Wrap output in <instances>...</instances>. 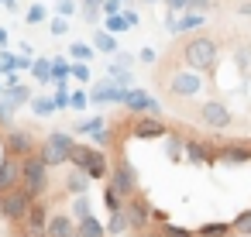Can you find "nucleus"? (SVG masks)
<instances>
[{
  "mask_svg": "<svg viewBox=\"0 0 251 237\" xmlns=\"http://www.w3.org/2000/svg\"><path fill=\"white\" fill-rule=\"evenodd\" d=\"M182 59L193 72H213L217 69V59H220V48L210 35H196L182 45Z\"/></svg>",
  "mask_w": 251,
  "mask_h": 237,
  "instance_id": "f257e3e1",
  "label": "nucleus"
},
{
  "mask_svg": "<svg viewBox=\"0 0 251 237\" xmlns=\"http://www.w3.org/2000/svg\"><path fill=\"white\" fill-rule=\"evenodd\" d=\"M69 162L76 168H83L86 179H107V158H103V151H93L86 144H73L69 148Z\"/></svg>",
  "mask_w": 251,
  "mask_h": 237,
  "instance_id": "f03ea898",
  "label": "nucleus"
},
{
  "mask_svg": "<svg viewBox=\"0 0 251 237\" xmlns=\"http://www.w3.org/2000/svg\"><path fill=\"white\" fill-rule=\"evenodd\" d=\"M49 186V165L38 158V155H28L21 158V189L28 196H42Z\"/></svg>",
  "mask_w": 251,
  "mask_h": 237,
  "instance_id": "7ed1b4c3",
  "label": "nucleus"
},
{
  "mask_svg": "<svg viewBox=\"0 0 251 237\" xmlns=\"http://www.w3.org/2000/svg\"><path fill=\"white\" fill-rule=\"evenodd\" d=\"M76 141L69 138V134H62V131H55V134H49L45 141H42V148L35 151L49 168H55V165H66L69 162V148H73Z\"/></svg>",
  "mask_w": 251,
  "mask_h": 237,
  "instance_id": "20e7f679",
  "label": "nucleus"
},
{
  "mask_svg": "<svg viewBox=\"0 0 251 237\" xmlns=\"http://www.w3.org/2000/svg\"><path fill=\"white\" fill-rule=\"evenodd\" d=\"M31 203H35V196H28L21 186H14V189H7V192H0V216L11 220V223H21Z\"/></svg>",
  "mask_w": 251,
  "mask_h": 237,
  "instance_id": "39448f33",
  "label": "nucleus"
},
{
  "mask_svg": "<svg viewBox=\"0 0 251 237\" xmlns=\"http://www.w3.org/2000/svg\"><path fill=\"white\" fill-rule=\"evenodd\" d=\"M196 120H200L203 127H210V131H224V127H230L234 114H230V110H227L220 100H206V103H200Z\"/></svg>",
  "mask_w": 251,
  "mask_h": 237,
  "instance_id": "423d86ee",
  "label": "nucleus"
},
{
  "mask_svg": "<svg viewBox=\"0 0 251 237\" xmlns=\"http://www.w3.org/2000/svg\"><path fill=\"white\" fill-rule=\"evenodd\" d=\"M35 138L28 134V131H21V127H11L7 134H4V155H14V158H28V155H35Z\"/></svg>",
  "mask_w": 251,
  "mask_h": 237,
  "instance_id": "0eeeda50",
  "label": "nucleus"
},
{
  "mask_svg": "<svg viewBox=\"0 0 251 237\" xmlns=\"http://www.w3.org/2000/svg\"><path fill=\"white\" fill-rule=\"evenodd\" d=\"M200 90H203L200 72H176V76H172V83H169V93H172V96H179V100H189V96H196Z\"/></svg>",
  "mask_w": 251,
  "mask_h": 237,
  "instance_id": "6e6552de",
  "label": "nucleus"
},
{
  "mask_svg": "<svg viewBox=\"0 0 251 237\" xmlns=\"http://www.w3.org/2000/svg\"><path fill=\"white\" fill-rule=\"evenodd\" d=\"M110 175H114V179H110V186L121 192V199H131V196L138 192V175H134V168H131L127 162H121Z\"/></svg>",
  "mask_w": 251,
  "mask_h": 237,
  "instance_id": "1a4fd4ad",
  "label": "nucleus"
},
{
  "mask_svg": "<svg viewBox=\"0 0 251 237\" xmlns=\"http://www.w3.org/2000/svg\"><path fill=\"white\" fill-rule=\"evenodd\" d=\"M21 223H25V234H21V237H45V223H49L45 206H42V203H31Z\"/></svg>",
  "mask_w": 251,
  "mask_h": 237,
  "instance_id": "9d476101",
  "label": "nucleus"
},
{
  "mask_svg": "<svg viewBox=\"0 0 251 237\" xmlns=\"http://www.w3.org/2000/svg\"><path fill=\"white\" fill-rule=\"evenodd\" d=\"M14 186H21V158L4 155L0 158V192H7Z\"/></svg>",
  "mask_w": 251,
  "mask_h": 237,
  "instance_id": "9b49d317",
  "label": "nucleus"
},
{
  "mask_svg": "<svg viewBox=\"0 0 251 237\" xmlns=\"http://www.w3.org/2000/svg\"><path fill=\"white\" fill-rule=\"evenodd\" d=\"M45 237H76V220L66 213H52L45 223Z\"/></svg>",
  "mask_w": 251,
  "mask_h": 237,
  "instance_id": "f8f14e48",
  "label": "nucleus"
},
{
  "mask_svg": "<svg viewBox=\"0 0 251 237\" xmlns=\"http://www.w3.org/2000/svg\"><path fill=\"white\" fill-rule=\"evenodd\" d=\"M162 134H165V124H162L158 117H141V120H134V138L151 141V138H162Z\"/></svg>",
  "mask_w": 251,
  "mask_h": 237,
  "instance_id": "ddd939ff",
  "label": "nucleus"
},
{
  "mask_svg": "<svg viewBox=\"0 0 251 237\" xmlns=\"http://www.w3.org/2000/svg\"><path fill=\"white\" fill-rule=\"evenodd\" d=\"M121 103H127L131 110H151L155 114V100L141 90H121Z\"/></svg>",
  "mask_w": 251,
  "mask_h": 237,
  "instance_id": "4468645a",
  "label": "nucleus"
},
{
  "mask_svg": "<svg viewBox=\"0 0 251 237\" xmlns=\"http://www.w3.org/2000/svg\"><path fill=\"white\" fill-rule=\"evenodd\" d=\"M103 234H107V227H103L93 213H90V216H83V220L76 223V237H103Z\"/></svg>",
  "mask_w": 251,
  "mask_h": 237,
  "instance_id": "2eb2a0df",
  "label": "nucleus"
},
{
  "mask_svg": "<svg viewBox=\"0 0 251 237\" xmlns=\"http://www.w3.org/2000/svg\"><path fill=\"white\" fill-rule=\"evenodd\" d=\"M4 100H7L11 107H21V103H28V100H31V90L14 83V86H7V90H4Z\"/></svg>",
  "mask_w": 251,
  "mask_h": 237,
  "instance_id": "dca6fc26",
  "label": "nucleus"
},
{
  "mask_svg": "<svg viewBox=\"0 0 251 237\" xmlns=\"http://www.w3.org/2000/svg\"><path fill=\"white\" fill-rule=\"evenodd\" d=\"M186 148V155H189V162H196V165H203V162H210V144H203V141H186L182 144Z\"/></svg>",
  "mask_w": 251,
  "mask_h": 237,
  "instance_id": "f3484780",
  "label": "nucleus"
},
{
  "mask_svg": "<svg viewBox=\"0 0 251 237\" xmlns=\"http://www.w3.org/2000/svg\"><path fill=\"white\" fill-rule=\"evenodd\" d=\"M203 24V14H186V18H169V28L172 31H193V28H200Z\"/></svg>",
  "mask_w": 251,
  "mask_h": 237,
  "instance_id": "a211bd4d",
  "label": "nucleus"
},
{
  "mask_svg": "<svg viewBox=\"0 0 251 237\" xmlns=\"http://www.w3.org/2000/svg\"><path fill=\"white\" fill-rule=\"evenodd\" d=\"M124 206H127V223L141 227V223L148 220V206H145L141 199H134V203H124Z\"/></svg>",
  "mask_w": 251,
  "mask_h": 237,
  "instance_id": "6ab92c4d",
  "label": "nucleus"
},
{
  "mask_svg": "<svg viewBox=\"0 0 251 237\" xmlns=\"http://www.w3.org/2000/svg\"><path fill=\"white\" fill-rule=\"evenodd\" d=\"M230 230H234V234H241V237H251V210H241V213L234 216Z\"/></svg>",
  "mask_w": 251,
  "mask_h": 237,
  "instance_id": "aec40b11",
  "label": "nucleus"
},
{
  "mask_svg": "<svg viewBox=\"0 0 251 237\" xmlns=\"http://www.w3.org/2000/svg\"><path fill=\"white\" fill-rule=\"evenodd\" d=\"M196 234L200 237H230V223H203Z\"/></svg>",
  "mask_w": 251,
  "mask_h": 237,
  "instance_id": "412c9836",
  "label": "nucleus"
},
{
  "mask_svg": "<svg viewBox=\"0 0 251 237\" xmlns=\"http://www.w3.org/2000/svg\"><path fill=\"white\" fill-rule=\"evenodd\" d=\"M31 72H35V79H38V83H52V62H49V59L31 62Z\"/></svg>",
  "mask_w": 251,
  "mask_h": 237,
  "instance_id": "4be33fe9",
  "label": "nucleus"
},
{
  "mask_svg": "<svg viewBox=\"0 0 251 237\" xmlns=\"http://www.w3.org/2000/svg\"><path fill=\"white\" fill-rule=\"evenodd\" d=\"M86 186H90V179L83 175V168H76V172H73V175L66 179V189H69V192H76V196H79V192H83Z\"/></svg>",
  "mask_w": 251,
  "mask_h": 237,
  "instance_id": "5701e85b",
  "label": "nucleus"
},
{
  "mask_svg": "<svg viewBox=\"0 0 251 237\" xmlns=\"http://www.w3.org/2000/svg\"><path fill=\"white\" fill-rule=\"evenodd\" d=\"M103 203H107V210H110V213L124 210V203H121V192H117L114 186H107V189H103Z\"/></svg>",
  "mask_w": 251,
  "mask_h": 237,
  "instance_id": "b1692460",
  "label": "nucleus"
},
{
  "mask_svg": "<svg viewBox=\"0 0 251 237\" xmlns=\"http://www.w3.org/2000/svg\"><path fill=\"white\" fill-rule=\"evenodd\" d=\"M100 11H103V0H83V18H86L90 24L100 18Z\"/></svg>",
  "mask_w": 251,
  "mask_h": 237,
  "instance_id": "393cba45",
  "label": "nucleus"
},
{
  "mask_svg": "<svg viewBox=\"0 0 251 237\" xmlns=\"http://www.w3.org/2000/svg\"><path fill=\"white\" fill-rule=\"evenodd\" d=\"M121 230H127V213H124V210L110 213V227H107V234H121Z\"/></svg>",
  "mask_w": 251,
  "mask_h": 237,
  "instance_id": "a878e982",
  "label": "nucleus"
},
{
  "mask_svg": "<svg viewBox=\"0 0 251 237\" xmlns=\"http://www.w3.org/2000/svg\"><path fill=\"white\" fill-rule=\"evenodd\" d=\"M31 110H35L38 117H49V114L55 110V103H52L49 96H38V100H31Z\"/></svg>",
  "mask_w": 251,
  "mask_h": 237,
  "instance_id": "bb28decb",
  "label": "nucleus"
},
{
  "mask_svg": "<svg viewBox=\"0 0 251 237\" xmlns=\"http://www.w3.org/2000/svg\"><path fill=\"white\" fill-rule=\"evenodd\" d=\"M93 45H97L100 52H114V48H117V42H114V35H110V31H100Z\"/></svg>",
  "mask_w": 251,
  "mask_h": 237,
  "instance_id": "cd10ccee",
  "label": "nucleus"
},
{
  "mask_svg": "<svg viewBox=\"0 0 251 237\" xmlns=\"http://www.w3.org/2000/svg\"><path fill=\"white\" fill-rule=\"evenodd\" d=\"M79 134H103V117L83 120V124H79Z\"/></svg>",
  "mask_w": 251,
  "mask_h": 237,
  "instance_id": "c85d7f7f",
  "label": "nucleus"
},
{
  "mask_svg": "<svg viewBox=\"0 0 251 237\" xmlns=\"http://www.w3.org/2000/svg\"><path fill=\"white\" fill-rule=\"evenodd\" d=\"M73 216H76V220L90 216V199H86L83 192H79V196H76V203H73Z\"/></svg>",
  "mask_w": 251,
  "mask_h": 237,
  "instance_id": "c756f323",
  "label": "nucleus"
},
{
  "mask_svg": "<svg viewBox=\"0 0 251 237\" xmlns=\"http://www.w3.org/2000/svg\"><path fill=\"white\" fill-rule=\"evenodd\" d=\"M66 76H69V62H66V59H55V62H52V79L62 83Z\"/></svg>",
  "mask_w": 251,
  "mask_h": 237,
  "instance_id": "7c9ffc66",
  "label": "nucleus"
},
{
  "mask_svg": "<svg viewBox=\"0 0 251 237\" xmlns=\"http://www.w3.org/2000/svg\"><path fill=\"white\" fill-rule=\"evenodd\" d=\"M182 144H186L182 138H169V151H165V155H169L172 162H179V158H182Z\"/></svg>",
  "mask_w": 251,
  "mask_h": 237,
  "instance_id": "2f4dec72",
  "label": "nucleus"
},
{
  "mask_svg": "<svg viewBox=\"0 0 251 237\" xmlns=\"http://www.w3.org/2000/svg\"><path fill=\"white\" fill-rule=\"evenodd\" d=\"M162 237H193V230L176 227V223H165V227H162Z\"/></svg>",
  "mask_w": 251,
  "mask_h": 237,
  "instance_id": "473e14b6",
  "label": "nucleus"
},
{
  "mask_svg": "<svg viewBox=\"0 0 251 237\" xmlns=\"http://www.w3.org/2000/svg\"><path fill=\"white\" fill-rule=\"evenodd\" d=\"M28 24H42L45 21V7L42 4H35V7H28V18H25Z\"/></svg>",
  "mask_w": 251,
  "mask_h": 237,
  "instance_id": "72a5a7b5",
  "label": "nucleus"
},
{
  "mask_svg": "<svg viewBox=\"0 0 251 237\" xmlns=\"http://www.w3.org/2000/svg\"><path fill=\"white\" fill-rule=\"evenodd\" d=\"M55 110H62V107H69V90H66V83H59V93H55Z\"/></svg>",
  "mask_w": 251,
  "mask_h": 237,
  "instance_id": "f704fd0d",
  "label": "nucleus"
},
{
  "mask_svg": "<svg viewBox=\"0 0 251 237\" xmlns=\"http://www.w3.org/2000/svg\"><path fill=\"white\" fill-rule=\"evenodd\" d=\"M69 52H73V59H79V62H86V59L93 55V48H90V45H73Z\"/></svg>",
  "mask_w": 251,
  "mask_h": 237,
  "instance_id": "c9c22d12",
  "label": "nucleus"
},
{
  "mask_svg": "<svg viewBox=\"0 0 251 237\" xmlns=\"http://www.w3.org/2000/svg\"><path fill=\"white\" fill-rule=\"evenodd\" d=\"M11 117H14V107L7 100H0V124H11Z\"/></svg>",
  "mask_w": 251,
  "mask_h": 237,
  "instance_id": "e433bc0d",
  "label": "nucleus"
},
{
  "mask_svg": "<svg viewBox=\"0 0 251 237\" xmlns=\"http://www.w3.org/2000/svg\"><path fill=\"white\" fill-rule=\"evenodd\" d=\"M69 72H73L76 79H90V69H86L83 62H76V66H69Z\"/></svg>",
  "mask_w": 251,
  "mask_h": 237,
  "instance_id": "4c0bfd02",
  "label": "nucleus"
},
{
  "mask_svg": "<svg viewBox=\"0 0 251 237\" xmlns=\"http://www.w3.org/2000/svg\"><path fill=\"white\" fill-rule=\"evenodd\" d=\"M107 28H110V31H124V28H127V21H121L117 14H110V21H107Z\"/></svg>",
  "mask_w": 251,
  "mask_h": 237,
  "instance_id": "58836bf2",
  "label": "nucleus"
},
{
  "mask_svg": "<svg viewBox=\"0 0 251 237\" xmlns=\"http://www.w3.org/2000/svg\"><path fill=\"white\" fill-rule=\"evenodd\" d=\"M73 11H76V4H73V0H59V14H62V18H69Z\"/></svg>",
  "mask_w": 251,
  "mask_h": 237,
  "instance_id": "ea45409f",
  "label": "nucleus"
},
{
  "mask_svg": "<svg viewBox=\"0 0 251 237\" xmlns=\"http://www.w3.org/2000/svg\"><path fill=\"white\" fill-rule=\"evenodd\" d=\"M52 35H66V18H55L52 21Z\"/></svg>",
  "mask_w": 251,
  "mask_h": 237,
  "instance_id": "a19ab883",
  "label": "nucleus"
},
{
  "mask_svg": "<svg viewBox=\"0 0 251 237\" xmlns=\"http://www.w3.org/2000/svg\"><path fill=\"white\" fill-rule=\"evenodd\" d=\"M69 107H86V93H83V90H79V93H76V96H69Z\"/></svg>",
  "mask_w": 251,
  "mask_h": 237,
  "instance_id": "79ce46f5",
  "label": "nucleus"
},
{
  "mask_svg": "<svg viewBox=\"0 0 251 237\" xmlns=\"http://www.w3.org/2000/svg\"><path fill=\"white\" fill-rule=\"evenodd\" d=\"M169 7L172 11H182V7H189V0H169Z\"/></svg>",
  "mask_w": 251,
  "mask_h": 237,
  "instance_id": "37998d69",
  "label": "nucleus"
},
{
  "mask_svg": "<svg viewBox=\"0 0 251 237\" xmlns=\"http://www.w3.org/2000/svg\"><path fill=\"white\" fill-rule=\"evenodd\" d=\"M7 45V28H0V48Z\"/></svg>",
  "mask_w": 251,
  "mask_h": 237,
  "instance_id": "c03bdc74",
  "label": "nucleus"
},
{
  "mask_svg": "<svg viewBox=\"0 0 251 237\" xmlns=\"http://www.w3.org/2000/svg\"><path fill=\"white\" fill-rule=\"evenodd\" d=\"M241 14H251V0H244V4H241Z\"/></svg>",
  "mask_w": 251,
  "mask_h": 237,
  "instance_id": "a18cd8bd",
  "label": "nucleus"
},
{
  "mask_svg": "<svg viewBox=\"0 0 251 237\" xmlns=\"http://www.w3.org/2000/svg\"><path fill=\"white\" fill-rule=\"evenodd\" d=\"M141 237H155V234H141Z\"/></svg>",
  "mask_w": 251,
  "mask_h": 237,
  "instance_id": "49530a36",
  "label": "nucleus"
},
{
  "mask_svg": "<svg viewBox=\"0 0 251 237\" xmlns=\"http://www.w3.org/2000/svg\"><path fill=\"white\" fill-rule=\"evenodd\" d=\"M0 93H4V83H0Z\"/></svg>",
  "mask_w": 251,
  "mask_h": 237,
  "instance_id": "de8ad7c7",
  "label": "nucleus"
},
{
  "mask_svg": "<svg viewBox=\"0 0 251 237\" xmlns=\"http://www.w3.org/2000/svg\"><path fill=\"white\" fill-rule=\"evenodd\" d=\"M0 4H4V0H0Z\"/></svg>",
  "mask_w": 251,
  "mask_h": 237,
  "instance_id": "09e8293b",
  "label": "nucleus"
}]
</instances>
